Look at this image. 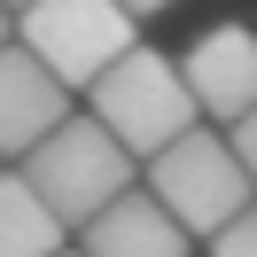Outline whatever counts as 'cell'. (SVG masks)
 <instances>
[{
	"label": "cell",
	"instance_id": "cell-9",
	"mask_svg": "<svg viewBox=\"0 0 257 257\" xmlns=\"http://www.w3.org/2000/svg\"><path fill=\"white\" fill-rule=\"evenodd\" d=\"M210 257H257V203H249V210H234V218L210 234Z\"/></svg>",
	"mask_w": 257,
	"mask_h": 257
},
{
	"label": "cell",
	"instance_id": "cell-11",
	"mask_svg": "<svg viewBox=\"0 0 257 257\" xmlns=\"http://www.w3.org/2000/svg\"><path fill=\"white\" fill-rule=\"evenodd\" d=\"M133 16H164V8H172V0H125Z\"/></svg>",
	"mask_w": 257,
	"mask_h": 257
},
{
	"label": "cell",
	"instance_id": "cell-6",
	"mask_svg": "<svg viewBox=\"0 0 257 257\" xmlns=\"http://www.w3.org/2000/svg\"><path fill=\"white\" fill-rule=\"evenodd\" d=\"M187 86H195V109L234 125V117L257 109V32L249 24H210L203 39L187 47Z\"/></svg>",
	"mask_w": 257,
	"mask_h": 257
},
{
	"label": "cell",
	"instance_id": "cell-14",
	"mask_svg": "<svg viewBox=\"0 0 257 257\" xmlns=\"http://www.w3.org/2000/svg\"><path fill=\"white\" fill-rule=\"evenodd\" d=\"M55 257H86V249H55Z\"/></svg>",
	"mask_w": 257,
	"mask_h": 257
},
{
	"label": "cell",
	"instance_id": "cell-2",
	"mask_svg": "<svg viewBox=\"0 0 257 257\" xmlns=\"http://www.w3.org/2000/svg\"><path fill=\"white\" fill-rule=\"evenodd\" d=\"M86 101H94V117L133 148V156H156V148H172L179 133L195 125V86H187V70L164 63L156 47L117 55V63L86 86Z\"/></svg>",
	"mask_w": 257,
	"mask_h": 257
},
{
	"label": "cell",
	"instance_id": "cell-7",
	"mask_svg": "<svg viewBox=\"0 0 257 257\" xmlns=\"http://www.w3.org/2000/svg\"><path fill=\"white\" fill-rule=\"evenodd\" d=\"M86 257H187V226L148 187H125L109 210L86 218Z\"/></svg>",
	"mask_w": 257,
	"mask_h": 257
},
{
	"label": "cell",
	"instance_id": "cell-10",
	"mask_svg": "<svg viewBox=\"0 0 257 257\" xmlns=\"http://www.w3.org/2000/svg\"><path fill=\"white\" fill-rule=\"evenodd\" d=\"M226 141H234L241 172H249V187H257V109H249V117H234V133H226Z\"/></svg>",
	"mask_w": 257,
	"mask_h": 257
},
{
	"label": "cell",
	"instance_id": "cell-4",
	"mask_svg": "<svg viewBox=\"0 0 257 257\" xmlns=\"http://www.w3.org/2000/svg\"><path fill=\"white\" fill-rule=\"evenodd\" d=\"M133 24H141V16H133L125 0H32V8L16 16V39L70 86V94H86L117 55L141 47Z\"/></svg>",
	"mask_w": 257,
	"mask_h": 257
},
{
	"label": "cell",
	"instance_id": "cell-3",
	"mask_svg": "<svg viewBox=\"0 0 257 257\" xmlns=\"http://www.w3.org/2000/svg\"><path fill=\"white\" fill-rule=\"evenodd\" d=\"M148 195H156L187 234H218L234 210L257 203V187H249V172H241L234 141H226V133H203V125H187L172 148L148 156Z\"/></svg>",
	"mask_w": 257,
	"mask_h": 257
},
{
	"label": "cell",
	"instance_id": "cell-5",
	"mask_svg": "<svg viewBox=\"0 0 257 257\" xmlns=\"http://www.w3.org/2000/svg\"><path fill=\"white\" fill-rule=\"evenodd\" d=\"M63 117H70V86L55 78L24 39H8V47H0V164L32 156Z\"/></svg>",
	"mask_w": 257,
	"mask_h": 257
},
{
	"label": "cell",
	"instance_id": "cell-12",
	"mask_svg": "<svg viewBox=\"0 0 257 257\" xmlns=\"http://www.w3.org/2000/svg\"><path fill=\"white\" fill-rule=\"evenodd\" d=\"M0 8H8V16H24V8H32V0H0Z\"/></svg>",
	"mask_w": 257,
	"mask_h": 257
},
{
	"label": "cell",
	"instance_id": "cell-8",
	"mask_svg": "<svg viewBox=\"0 0 257 257\" xmlns=\"http://www.w3.org/2000/svg\"><path fill=\"white\" fill-rule=\"evenodd\" d=\"M70 226L47 210V195L24 172H0V257H55Z\"/></svg>",
	"mask_w": 257,
	"mask_h": 257
},
{
	"label": "cell",
	"instance_id": "cell-1",
	"mask_svg": "<svg viewBox=\"0 0 257 257\" xmlns=\"http://www.w3.org/2000/svg\"><path fill=\"white\" fill-rule=\"evenodd\" d=\"M133 164H141V156H133L101 117H63L32 156H16V172L47 195V210L63 226H86L94 210H109L117 195L133 187Z\"/></svg>",
	"mask_w": 257,
	"mask_h": 257
},
{
	"label": "cell",
	"instance_id": "cell-13",
	"mask_svg": "<svg viewBox=\"0 0 257 257\" xmlns=\"http://www.w3.org/2000/svg\"><path fill=\"white\" fill-rule=\"evenodd\" d=\"M0 47H8V8H0Z\"/></svg>",
	"mask_w": 257,
	"mask_h": 257
}]
</instances>
